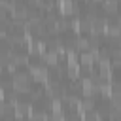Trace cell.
Returning a JSON list of instances; mask_svg holds the SVG:
<instances>
[{"label":"cell","mask_w":121,"mask_h":121,"mask_svg":"<svg viewBox=\"0 0 121 121\" xmlns=\"http://www.w3.org/2000/svg\"><path fill=\"white\" fill-rule=\"evenodd\" d=\"M79 104V110H81V113H85V112H93V108H95V102H93V98H85V100H81V102H78Z\"/></svg>","instance_id":"obj_6"},{"label":"cell","mask_w":121,"mask_h":121,"mask_svg":"<svg viewBox=\"0 0 121 121\" xmlns=\"http://www.w3.org/2000/svg\"><path fill=\"white\" fill-rule=\"evenodd\" d=\"M81 89H83V93H85V96H87V98H91V96L98 91V87L95 85V81H93L91 78H85V79L81 81Z\"/></svg>","instance_id":"obj_2"},{"label":"cell","mask_w":121,"mask_h":121,"mask_svg":"<svg viewBox=\"0 0 121 121\" xmlns=\"http://www.w3.org/2000/svg\"><path fill=\"white\" fill-rule=\"evenodd\" d=\"M68 76H70L72 79H76V78L79 76V64H76V66H68Z\"/></svg>","instance_id":"obj_9"},{"label":"cell","mask_w":121,"mask_h":121,"mask_svg":"<svg viewBox=\"0 0 121 121\" xmlns=\"http://www.w3.org/2000/svg\"><path fill=\"white\" fill-rule=\"evenodd\" d=\"M74 43H76V47H79V49H87V47H89V40H83V38L76 40Z\"/></svg>","instance_id":"obj_11"},{"label":"cell","mask_w":121,"mask_h":121,"mask_svg":"<svg viewBox=\"0 0 121 121\" xmlns=\"http://www.w3.org/2000/svg\"><path fill=\"white\" fill-rule=\"evenodd\" d=\"M30 74H32L36 79H43V81H45L47 76H49V74H47V68L42 66V64H32V66H30Z\"/></svg>","instance_id":"obj_4"},{"label":"cell","mask_w":121,"mask_h":121,"mask_svg":"<svg viewBox=\"0 0 121 121\" xmlns=\"http://www.w3.org/2000/svg\"><path fill=\"white\" fill-rule=\"evenodd\" d=\"M42 55H43V60H45L47 64H51V66H55L57 60H59V55H57L55 51H45V53H42Z\"/></svg>","instance_id":"obj_5"},{"label":"cell","mask_w":121,"mask_h":121,"mask_svg":"<svg viewBox=\"0 0 121 121\" xmlns=\"http://www.w3.org/2000/svg\"><path fill=\"white\" fill-rule=\"evenodd\" d=\"M13 89L19 91V93H26L30 89V78L26 74H23V72L15 74L13 76Z\"/></svg>","instance_id":"obj_1"},{"label":"cell","mask_w":121,"mask_h":121,"mask_svg":"<svg viewBox=\"0 0 121 121\" xmlns=\"http://www.w3.org/2000/svg\"><path fill=\"white\" fill-rule=\"evenodd\" d=\"M104 9L106 11H115L117 9V0H106L104 2Z\"/></svg>","instance_id":"obj_8"},{"label":"cell","mask_w":121,"mask_h":121,"mask_svg":"<svg viewBox=\"0 0 121 121\" xmlns=\"http://www.w3.org/2000/svg\"><path fill=\"white\" fill-rule=\"evenodd\" d=\"M79 60H81L83 64L91 66V64L95 62V57H93V53H91V51H83V53H81V57H79Z\"/></svg>","instance_id":"obj_7"},{"label":"cell","mask_w":121,"mask_h":121,"mask_svg":"<svg viewBox=\"0 0 121 121\" xmlns=\"http://www.w3.org/2000/svg\"><path fill=\"white\" fill-rule=\"evenodd\" d=\"M57 6H59V9H60V13H76L78 15V9H76V6H74V0H57Z\"/></svg>","instance_id":"obj_3"},{"label":"cell","mask_w":121,"mask_h":121,"mask_svg":"<svg viewBox=\"0 0 121 121\" xmlns=\"http://www.w3.org/2000/svg\"><path fill=\"white\" fill-rule=\"evenodd\" d=\"M55 26H57L59 30H64V28H68V21L60 17V19H57V23H55Z\"/></svg>","instance_id":"obj_10"}]
</instances>
